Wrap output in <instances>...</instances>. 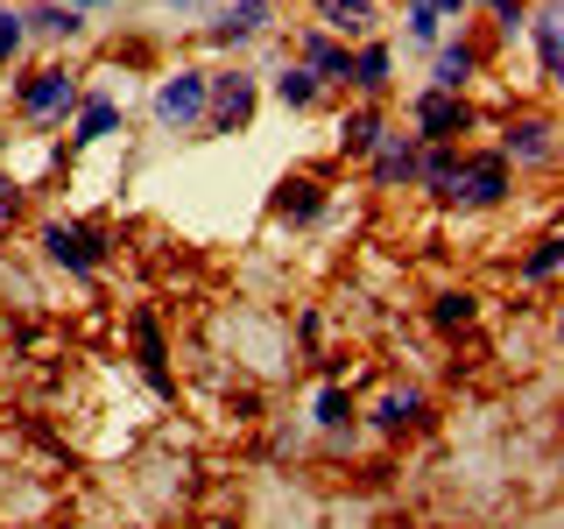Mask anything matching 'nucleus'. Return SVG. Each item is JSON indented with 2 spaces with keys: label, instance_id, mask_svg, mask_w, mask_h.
Masks as SVG:
<instances>
[{
  "label": "nucleus",
  "instance_id": "nucleus-1",
  "mask_svg": "<svg viewBox=\"0 0 564 529\" xmlns=\"http://www.w3.org/2000/svg\"><path fill=\"white\" fill-rule=\"evenodd\" d=\"M508 198H516V170L501 163L494 149H473V155H458V176H452V198L458 212H501Z\"/></svg>",
  "mask_w": 564,
  "mask_h": 529
},
{
  "label": "nucleus",
  "instance_id": "nucleus-27",
  "mask_svg": "<svg viewBox=\"0 0 564 529\" xmlns=\"http://www.w3.org/2000/svg\"><path fill=\"white\" fill-rule=\"evenodd\" d=\"M22 43H29V29H22V8H0V71H8L14 57H22Z\"/></svg>",
  "mask_w": 564,
  "mask_h": 529
},
{
  "label": "nucleus",
  "instance_id": "nucleus-11",
  "mask_svg": "<svg viewBox=\"0 0 564 529\" xmlns=\"http://www.w3.org/2000/svg\"><path fill=\"white\" fill-rule=\"evenodd\" d=\"M346 85L360 93L367 106H381L388 99V85H395V50L381 43V35H367L360 50H352V71H346Z\"/></svg>",
  "mask_w": 564,
  "mask_h": 529
},
{
  "label": "nucleus",
  "instance_id": "nucleus-24",
  "mask_svg": "<svg viewBox=\"0 0 564 529\" xmlns=\"http://www.w3.org/2000/svg\"><path fill=\"white\" fill-rule=\"evenodd\" d=\"M311 423H317V431H346V423H352V396H346L339 381H325L311 396Z\"/></svg>",
  "mask_w": 564,
  "mask_h": 529
},
{
  "label": "nucleus",
  "instance_id": "nucleus-14",
  "mask_svg": "<svg viewBox=\"0 0 564 529\" xmlns=\"http://www.w3.org/2000/svg\"><path fill=\"white\" fill-rule=\"evenodd\" d=\"M296 64H304L317 85H346L352 50L339 43V35H325V29H304V43H296Z\"/></svg>",
  "mask_w": 564,
  "mask_h": 529
},
{
  "label": "nucleus",
  "instance_id": "nucleus-13",
  "mask_svg": "<svg viewBox=\"0 0 564 529\" xmlns=\"http://www.w3.org/2000/svg\"><path fill=\"white\" fill-rule=\"evenodd\" d=\"M367 184L375 191H410L416 184V141L410 134H388L375 155H367Z\"/></svg>",
  "mask_w": 564,
  "mask_h": 529
},
{
  "label": "nucleus",
  "instance_id": "nucleus-25",
  "mask_svg": "<svg viewBox=\"0 0 564 529\" xmlns=\"http://www.w3.org/2000/svg\"><path fill=\"white\" fill-rule=\"evenodd\" d=\"M473 311H480V296H473V290H437V296H431V325H437V332L473 325Z\"/></svg>",
  "mask_w": 564,
  "mask_h": 529
},
{
  "label": "nucleus",
  "instance_id": "nucleus-3",
  "mask_svg": "<svg viewBox=\"0 0 564 529\" xmlns=\"http://www.w3.org/2000/svg\"><path fill=\"white\" fill-rule=\"evenodd\" d=\"M254 106H261V85L254 71H212L205 78V134H247L254 128Z\"/></svg>",
  "mask_w": 564,
  "mask_h": 529
},
{
  "label": "nucleus",
  "instance_id": "nucleus-17",
  "mask_svg": "<svg viewBox=\"0 0 564 529\" xmlns=\"http://www.w3.org/2000/svg\"><path fill=\"white\" fill-rule=\"evenodd\" d=\"M106 134H120V99L113 93H85L78 114H70V141L93 149V141H106Z\"/></svg>",
  "mask_w": 564,
  "mask_h": 529
},
{
  "label": "nucleus",
  "instance_id": "nucleus-15",
  "mask_svg": "<svg viewBox=\"0 0 564 529\" xmlns=\"http://www.w3.org/2000/svg\"><path fill=\"white\" fill-rule=\"evenodd\" d=\"M466 8L473 0H410V8H402V29H410V43L437 50L445 43V22H466Z\"/></svg>",
  "mask_w": 564,
  "mask_h": 529
},
{
  "label": "nucleus",
  "instance_id": "nucleus-8",
  "mask_svg": "<svg viewBox=\"0 0 564 529\" xmlns=\"http://www.w3.org/2000/svg\"><path fill=\"white\" fill-rule=\"evenodd\" d=\"M494 155H501L508 170H551L557 163V128L551 120H508Z\"/></svg>",
  "mask_w": 564,
  "mask_h": 529
},
{
  "label": "nucleus",
  "instance_id": "nucleus-6",
  "mask_svg": "<svg viewBox=\"0 0 564 529\" xmlns=\"http://www.w3.org/2000/svg\"><path fill=\"white\" fill-rule=\"evenodd\" d=\"M78 78H70L64 64H43V71H29L22 78V93H14V106H22V120H35V128H43V120H70L78 114Z\"/></svg>",
  "mask_w": 564,
  "mask_h": 529
},
{
  "label": "nucleus",
  "instance_id": "nucleus-29",
  "mask_svg": "<svg viewBox=\"0 0 564 529\" xmlns=\"http://www.w3.org/2000/svg\"><path fill=\"white\" fill-rule=\"evenodd\" d=\"M64 8H78V14H85V8H106V0H64Z\"/></svg>",
  "mask_w": 564,
  "mask_h": 529
},
{
  "label": "nucleus",
  "instance_id": "nucleus-30",
  "mask_svg": "<svg viewBox=\"0 0 564 529\" xmlns=\"http://www.w3.org/2000/svg\"><path fill=\"white\" fill-rule=\"evenodd\" d=\"M163 8H205V0H163Z\"/></svg>",
  "mask_w": 564,
  "mask_h": 529
},
{
  "label": "nucleus",
  "instance_id": "nucleus-19",
  "mask_svg": "<svg viewBox=\"0 0 564 529\" xmlns=\"http://www.w3.org/2000/svg\"><path fill=\"white\" fill-rule=\"evenodd\" d=\"M128 332H134V353H141V367H149V381L170 396V346H163V325H155V311H134Z\"/></svg>",
  "mask_w": 564,
  "mask_h": 529
},
{
  "label": "nucleus",
  "instance_id": "nucleus-4",
  "mask_svg": "<svg viewBox=\"0 0 564 529\" xmlns=\"http://www.w3.org/2000/svg\"><path fill=\"white\" fill-rule=\"evenodd\" d=\"M410 141H423V149H466V134L480 128V114H473L458 93H416L410 99Z\"/></svg>",
  "mask_w": 564,
  "mask_h": 529
},
{
  "label": "nucleus",
  "instance_id": "nucleus-2",
  "mask_svg": "<svg viewBox=\"0 0 564 529\" xmlns=\"http://www.w3.org/2000/svg\"><path fill=\"white\" fill-rule=\"evenodd\" d=\"M35 247H43V261H57L78 282H93L106 269V234L99 226H78V219H43L35 226Z\"/></svg>",
  "mask_w": 564,
  "mask_h": 529
},
{
  "label": "nucleus",
  "instance_id": "nucleus-20",
  "mask_svg": "<svg viewBox=\"0 0 564 529\" xmlns=\"http://www.w3.org/2000/svg\"><path fill=\"white\" fill-rule=\"evenodd\" d=\"M458 155H466V149H423V141H416V184L410 191H423V198L445 205L452 198V176H458Z\"/></svg>",
  "mask_w": 564,
  "mask_h": 529
},
{
  "label": "nucleus",
  "instance_id": "nucleus-12",
  "mask_svg": "<svg viewBox=\"0 0 564 529\" xmlns=\"http://www.w3.org/2000/svg\"><path fill=\"white\" fill-rule=\"evenodd\" d=\"M275 219H290V226H311V219H325V212H332V191L325 184H317V176H304V170H296V176H282V184H275Z\"/></svg>",
  "mask_w": 564,
  "mask_h": 529
},
{
  "label": "nucleus",
  "instance_id": "nucleus-10",
  "mask_svg": "<svg viewBox=\"0 0 564 529\" xmlns=\"http://www.w3.org/2000/svg\"><path fill=\"white\" fill-rule=\"evenodd\" d=\"M311 14H317V29L325 35H339V43H367L381 22V0H311Z\"/></svg>",
  "mask_w": 564,
  "mask_h": 529
},
{
  "label": "nucleus",
  "instance_id": "nucleus-31",
  "mask_svg": "<svg viewBox=\"0 0 564 529\" xmlns=\"http://www.w3.org/2000/svg\"><path fill=\"white\" fill-rule=\"evenodd\" d=\"M0 163H8V134H0Z\"/></svg>",
  "mask_w": 564,
  "mask_h": 529
},
{
  "label": "nucleus",
  "instance_id": "nucleus-21",
  "mask_svg": "<svg viewBox=\"0 0 564 529\" xmlns=\"http://www.w3.org/2000/svg\"><path fill=\"white\" fill-rule=\"evenodd\" d=\"M423 423V396L416 388H388V396L375 402V431L381 438H402V431H416Z\"/></svg>",
  "mask_w": 564,
  "mask_h": 529
},
{
  "label": "nucleus",
  "instance_id": "nucleus-7",
  "mask_svg": "<svg viewBox=\"0 0 564 529\" xmlns=\"http://www.w3.org/2000/svg\"><path fill=\"white\" fill-rule=\"evenodd\" d=\"M269 22H275V0H226V8L205 22V43L212 50H240V43H254V35H269Z\"/></svg>",
  "mask_w": 564,
  "mask_h": 529
},
{
  "label": "nucleus",
  "instance_id": "nucleus-22",
  "mask_svg": "<svg viewBox=\"0 0 564 529\" xmlns=\"http://www.w3.org/2000/svg\"><path fill=\"white\" fill-rule=\"evenodd\" d=\"M557 22H564L557 8H536V14L522 22V29H529V43H536V78H543V85H557V35H564Z\"/></svg>",
  "mask_w": 564,
  "mask_h": 529
},
{
  "label": "nucleus",
  "instance_id": "nucleus-23",
  "mask_svg": "<svg viewBox=\"0 0 564 529\" xmlns=\"http://www.w3.org/2000/svg\"><path fill=\"white\" fill-rule=\"evenodd\" d=\"M269 93H275L282 106H290V114H311V106H317V99H325V85H317V78H311V71H304V64H282V71H275V78H269Z\"/></svg>",
  "mask_w": 564,
  "mask_h": 529
},
{
  "label": "nucleus",
  "instance_id": "nucleus-9",
  "mask_svg": "<svg viewBox=\"0 0 564 529\" xmlns=\"http://www.w3.org/2000/svg\"><path fill=\"white\" fill-rule=\"evenodd\" d=\"M473 78H480V43H466V35H445V43L431 50V85H423V93H458V99H466Z\"/></svg>",
  "mask_w": 564,
  "mask_h": 529
},
{
  "label": "nucleus",
  "instance_id": "nucleus-5",
  "mask_svg": "<svg viewBox=\"0 0 564 529\" xmlns=\"http://www.w3.org/2000/svg\"><path fill=\"white\" fill-rule=\"evenodd\" d=\"M205 78L212 71H198V64H176L170 78H155V120L163 128H176V134H191V128H205Z\"/></svg>",
  "mask_w": 564,
  "mask_h": 529
},
{
  "label": "nucleus",
  "instance_id": "nucleus-26",
  "mask_svg": "<svg viewBox=\"0 0 564 529\" xmlns=\"http://www.w3.org/2000/svg\"><path fill=\"white\" fill-rule=\"evenodd\" d=\"M557 269H564V240H557V234H543V240L516 261V276H522V282H551Z\"/></svg>",
  "mask_w": 564,
  "mask_h": 529
},
{
  "label": "nucleus",
  "instance_id": "nucleus-18",
  "mask_svg": "<svg viewBox=\"0 0 564 529\" xmlns=\"http://www.w3.org/2000/svg\"><path fill=\"white\" fill-rule=\"evenodd\" d=\"M22 29L35 35V43H78V35H85V14L64 8V0H35V8L22 14Z\"/></svg>",
  "mask_w": 564,
  "mask_h": 529
},
{
  "label": "nucleus",
  "instance_id": "nucleus-32",
  "mask_svg": "<svg viewBox=\"0 0 564 529\" xmlns=\"http://www.w3.org/2000/svg\"><path fill=\"white\" fill-rule=\"evenodd\" d=\"M22 529H43V522H22Z\"/></svg>",
  "mask_w": 564,
  "mask_h": 529
},
{
  "label": "nucleus",
  "instance_id": "nucleus-28",
  "mask_svg": "<svg viewBox=\"0 0 564 529\" xmlns=\"http://www.w3.org/2000/svg\"><path fill=\"white\" fill-rule=\"evenodd\" d=\"M487 14L501 22V35H522V22H529V0H487Z\"/></svg>",
  "mask_w": 564,
  "mask_h": 529
},
{
  "label": "nucleus",
  "instance_id": "nucleus-16",
  "mask_svg": "<svg viewBox=\"0 0 564 529\" xmlns=\"http://www.w3.org/2000/svg\"><path fill=\"white\" fill-rule=\"evenodd\" d=\"M381 141H388V120H381V106H352V114L339 120V155H346V163H367V155H375L381 149Z\"/></svg>",
  "mask_w": 564,
  "mask_h": 529
}]
</instances>
